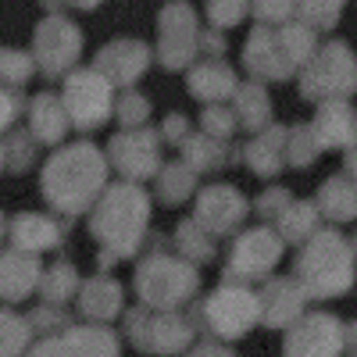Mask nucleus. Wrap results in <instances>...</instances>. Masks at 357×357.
<instances>
[{
    "mask_svg": "<svg viewBox=\"0 0 357 357\" xmlns=\"http://www.w3.org/2000/svg\"><path fill=\"white\" fill-rule=\"evenodd\" d=\"M289 204H293L289 190H282V186L275 190V186H272V190H264V193L254 200V215H257L261 222H268V225H275V222L282 218V211H286Z\"/></svg>",
    "mask_w": 357,
    "mask_h": 357,
    "instance_id": "c9c22d12",
    "label": "nucleus"
},
{
    "mask_svg": "<svg viewBox=\"0 0 357 357\" xmlns=\"http://www.w3.org/2000/svg\"><path fill=\"white\" fill-rule=\"evenodd\" d=\"M47 268L40 264V254L22 250V247H8L4 250V301H25L33 289H40Z\"/></svg>",
    "mask_w": 357,
    "mask_h": 357,
    "instance_id": "412c9836",
    "label": "nucleus"
},
{
    "mask_svg": "<svg viewBox=\"0 0 357 357\" xmlns=\"http://www.w3.org/2000/svg\"><path fill=\"white\" fill-rule=\"evenodd\" d=\"M347 175L354 178V183H357V143H354L350 151H347Z\"/></svg>",
    "mask_w": 357,
    "mask_h": 357,
    "instance_id": "49530a36",
    "label": "nucleus"
},
{
    "mask_svg": "<svg viewBox=\"0 0 357 357\" xmlns=\"http://www.w3.org/2000/svg\"><path fill=\"white\" fill-rule=\"evenodd\" d=\"M247 215H250V200L236 190V186H207V190L197 193L193 218H197L204 229H211L218 240L240 229Z\"/></svg>",
    "mask_w": 357,
    "mask_h": 357,
    "instance_id": "f8f14e48",
    "label": "nucleus"
},
{
    "mask_svg": "<svg viewBox=\"0 0 357 357\" xmlns=\"http://www.w3.org/2000/svg\"><path fill=\"white\" fill-rule=\"evenodd\" d=\"M354 250H357V232H354Z\"/></svg>",
    "mask_w": 357,
    "mask_h": 357,
    "instance_id": "09e8293b",
    "label": "nucleus"
},
{
    "mask_svg": "<svg viewBox=\"0 0 357 357\" xmlns=\"http://www.w3.org/2000/svg\"><path fill=\"white\" fill-rule=\"evenodd\" d=\"M304 97L307 100H343L357 89V65L350 57L347 43L325 47L321 57H314V65L304 72Z\"/></svg>",
    "mask_w": 357,
    "mask_h": 357,
    "instance_id": "1a4fd4ad",
    "label": "nucleus"
},
{
    "mask_svg": "<svg viewBox=\"0 0 357 357\" xmlns=\"http://www.w3.org/2000/svg\"><path fill=\"white\" fill-rule=\"evenodd\" d=\"M236 118H240V126L257 132L264 122H268V97L261 86H240L236 89Z\"/></svg>",
    "mask_w": 357,
    "mask_h": 357,
    "instance_id": "473e14b6",
    "label": "nucleus"
},
{
    "mask_svg": "<svg viewBox=\"0 0 357 357\" xmlns=\"http://www.w3.org/2000/svg\"><path fill=\"white\" fill-rule=\"evenodd\" d=\"M314 204H318L321 218H329L333 225L357 222V183H354L350 175H333V178H325Z\"/></svg>",
    "mask_w": 357,
    "mask_h": 357,
    "instance_id": "393cba45",
    "label": "nucleus"
},
{
    "mask_svg": "<svg viewBox=\"0 0 357 357\" xmlns=\"http://www.w3.org/2000/svg\"><path fill=\"white\" fill-rule=\"evenodd\" d=\"M318 154H321V143L311 126L289 129V168H311Z\"/></svg>",
    "mask_w": 357,
    "mask_h": 357,
    "instance_id": "72a5a7b5",
    "label": "nucleus"
},
{
    "mask_svg": "<svg viewBox=\"0 0 357 357\" xmlns=\"http://www.w3.org/2000/svg\"><path fill=\"white\" fill-rule=\"evenodd\" d=\"M193 193H197V172L186 161H172L165 165V172H158V197L165 204H183Z\"/></svg>",
    "mask_w": 357,
    "mask_h": 357,
    "instance_id": "7c9ffc66",
    "label": "nucleus"
},
{
    "mask_svg": "<svg viewBox=\"0 0 357 357\" xmlns=\"http://www.w3.org/2000/svg\"><path fill=\"white\" fill-rule=\"evenodd\" d=\"M4 100H8V111H4V126L11 129V122H15V114H18V97H15V86H8V93H4Z\"/></svg>",
    "mask_w": 357,
    "mask_h": 357,
    "instance_id": "c03bdc74",
    "label": "nucleus"
},
{
    "mask_svg": "<svg viewBox=\"0 0 357 357\" xmlns=\"http://www.w3.org/2000/svg\"><path fill=\"white\" fill-rule=\"evenodd\" d=\"M172 247L183 254V257H190V261H211L215 250H218V236L211 229H204L197 218H186L183 225L175 229Z\"/></svg>",
    "mask_w": 357,
    "mask_h": 357,
    "instance_id": "c85d7f7f",
    "label": "nucleus"
},
{
    "mask_svg": "<svg viewBox=\"0 0 357 357\" xmlns=\"http://www.w3.org/2000/svg\"><path fill=\"white\" fill-rule=\"evenodd\" d=\"M197 18L190 15V8L175 4L172 11L161 15V61L168 68H183L190 57L197 54Z\"/></svg>",
    "mask_w": 357,
    "mask_h": 357,
    "instance_id": "dca6fc26",
    "label": "nucleus"
},
{
    "mask_svg": "<svg viewBox=\"0 0 357 357\" xmlns=\"http://www.w3.org/2000/svg\"><path fill=\"white\" fill-rule=\"evenodd\" d=\"M161 132H151V129H126V132H118L111 136L107 143V161L111 168H118L126 178H132V183H139V178H151L158 175L161 168V158H158V146H161Z\"/></svg>",
    "mask_w": 357,
    "mask_h": 357,
    "instance_id": "9d476101",
    "label": "nucleus"
},
{
    "mask_svg": "<svg viewBox=\"0 0 357 357\" xmlns=\"http://www.w3.org/2000/svg\"><path fill=\"white\" fill-rule=\"evenodd\" d=\"M197 314H183V311H161V307H151L143 304L136 311L126 314V333L129 340L146 350V354H178L193 343V333H197Z\"/></svg>",
    "mask_w": 357,
    "mask_h": 357,
    "instance_id": "423d86ee",
    "label": "nucleus"
},
{
    "mask_svg": "<svg viewBox=\"0 0 357 357\" xmlns=\"http://www.w3.org/2000/svg\"><path fill=\"white\" fill-rule=\"evenodd\" d=\"M354 254H357L354 243L343 240V232L336 225L318 229L307 243H301L293 275L301 279L311 301H333V296H343L354 286V275H357Z\"/></svg>",
    "mask_w": 357,
    "mask_h": 357,
    "instance_id": "7ed1b4c3",
    "label": "nucleus"
},
{
    "mask_svg": "<svg viewBox=\"0 0 357 357\" xmlns=\"http://www.w3.org/2000/svg\"><path fill=\"white\" fill-rule=\"evenodd\" d=\"M36 354H118L122 350V343H118V336L111 329H104V325H72V329H65L57 340L50 343H36L33 347Z\"/></svg>",
    "mask_w": 357,
    "mask_h": 357,
    "instance_id": "a211bd4d",
    "label": "nucleus"
},
{
    "mask_svg": "<svg viewBox=\"0 0 357 357\" xmlns=\"http://www.w3.org/2000/svg\"><path fill=\"white\" fill-rule=\"evenodd\" d=\"M343 354H357V321H347V343Z\"/></svg>",
    "mask_w": 357,
    "mask_h": 357,
    "instance_id": "a18cd8bd",
    "label": "nucleus"
},
{
    "mask_svg": "<svg viewBox=\"0 0 357 357\" xmlns=\"http://www.w3.org/2000/svg\"><path fill=\"white\" fill-rule=\"evenodd\" d=\"M200 126H204V132H211L218 139H232V132L240 129V118H236V111H229V107H207Z\"/></svg>",
    "mask_w": 357,
    "mask_h": 357,
    "instance_id": "e433bc0d",
    "label": "nucleus"
},
{
    "mask_svg": "<svg viewBox=\"0 0 357 357\" xmlns=\"http://www.w3.org/2000/svg\"><path fill=\"white\" fill-rule=\"evenodd\" d=\"M200 329L222 340H240L261 321V296L250 289V282H232L225 279L204 304H197Z\"/></svg>",
    "mask_w": 357,
    "mask_h": 357,
    "instance_id": "39448f33",
    "label": "nucleus"
},
{
    "mask_svg": "<svg viewBox=\"0 0 357 357\" xmlns=\"http://www.w3.org/2000/svg\"><path fill=\"white\" fill-rule=\"evenodd\" d=\"M79 47H82V36H79V29L68 25V18H47L40 25V33H36V61L43 72L50 75H61L75 65V57H79Z\"/></svg>",
    "mask_w": 357,
    "mask_h": 357,
    "instance_id": "4468645a",
    "label": "nucleus"
},
{
    "mask_svg": "<svg viewBox=\"0 0 357 357\" xmlns=\"http://www.w3.org/2000/svg\"><path fill=\"white\" fill-rule=\"evenodd\" d=\"M111 79L100 68L89 72H72L65 82V107L72 114V126L89 132L100 129L107 122V114L114 111V97H111Z\"/></svg>",
    "mask_w": 357,
    "mask_h": 357,
    "instance_id": "6e6552de",
    "label": "nucleus"
},
{
    "mask_svg": "<svg viewBox=\"0 0 357 357\" xmlns=\"http://www.w3.org/2000/svg\"><path fill=\"white\" fill-rule=\"evenodd\" d=\"M340 8H343V0H301L304 18H307L311 25H321V29H329V25L336 22Z\"/></svg>",
    "mask_w": 357,
    "mask_h": 357,
    "instance_id": "58836bf2",
    "label": "nucleus"
},
{
    "mask_svg": "<svg viewBox=\"0 0 357 357\" xmlns=\"http://www.w3.org/2000/svg\"><path fill=\"white\" fill-rule=\"evenodd\" d=\"M311 129L321 143V151H336V146H347L350 151L357 143V114L343 100H325L321 111L314 114Z\"/></svg>",
    "mask_w": 357,
    "mask_h": 357,
    "instance_id": "4be33fe9",
    "label": "nucleus"
},
{
    "mask_svg": "<svg viewBox=\"0 0 357 357\" xmlns=\"http://www.w3.org/2000/svg\"><path fill=\"white\" fill-rule=\"evenodd\" d=\"M286 250V240L282 232L268 229V222L247 229L236 236V243L229 250V261H225V279L232 282H254V279H268L275 272V264Z\"/></svg>",
    "mask_w": 357,
    "mask_h": 357,
    "instance_id": "0eeeda50",
    "label": "nucleus"
},
{
    "mask_svg": "<svg viewBox=\"0 0 357 357\" xmlns=\"http://www.w3.org/2000/svg\"><path fill=\"white\" fill-rule=\"evenodd\" d=\"M146 65H151V50H146L143 43H136V40H118V43L104 47L100 57H97V68L114 86H132L146 72Z\"/></svg>",
    "mask_w": 357,
    "mask_h": 357,
    "instance_id": "6ab92c4d",
    "label": "nucleus"
},
{
    "mask_svg": "<svg viewBox=\"0 0 357 357\" xmlns=\"http://www.w3.org/2000/svg\"><path fill=\"white\" fill-rule=\"evenodd\" d=\"M146 222H151V200L139 190V183H118L107 186L104 197L93 204V218H89V232L100 240L97 264L111 268L122 257H132L143 243Z\"/></svg>",
    "mask_w": 357,
    "mask_h": 357,
    "instance_id": "f03ea898",
    "label": "nucleus"
},
{
    "mask_svg": "<svg viewBox=\"0 0 357 357\" xmlns=\"http://www.w3.org/2000/svg\"><path fill=\"white\" fill-rule=\"evenodd\" d=\"M190 93L197 100H207V104H215L229 93H236V75L222 65V61H207V65H197L190 72Z\"/></svg>",
    "mask_w": 357,
    "mask_h": 357,
    "instance_id": "bb28decb",
    "label": "nucleus"
},
{
    "mask_svg": "<svg viewBox=\"0 0 357 357\" xmlns=\"http://www.w3.org/2000/svg\"><path fill=\"white\" fill-rule=\"evenodd\" d=\"M158 132H161L165 143H186V136H190V122H186L183 114H172V118H165V126H161Z\"/></svg>",
    "mask_w": 357,
    "mask_h": 357,
    "instance_id": "37998d69",
    "label": "nucleus"
},
{
    "mask_svg": "<svg viewBox=\"0 0 357 357\" xmlns=\"http://www.w3.org/2000/svg\"><path fill=\"white\" fill-rule=\"evenodd\" d=\"M33 72H36L33 57H18V50L4 54V79H8V86H25Z\"/></svg>",
    "mask_w": 357,
    "mask_h": 357,
    "instance_id": "a19ab883",
    "label": "nucleus"
},
{
    "mask_svg": "<svg viewBox=\"0 0 357 357\" xmlns=\"http://www.w3.org/2000/svg\"><path fill=\"white\" fill-rule=\"evenodd\" d=\"M257 296H261V325H268V329H289L311 301L296 275H289V279L268 275L264 286L257 289Z\"/></svg>",
    "mask_w": 357,
    "mask_h": 357,
    "instance_id": "ddd939ff",
    "label": "nucleus"
},
{
    "mask_svg": "<svg viewBox=\"0 0 357 357\" xmlns=\"http://www.w3.org/2000/svg\"><path fill=\"white\" fill-rule=\"evenodd\" d=\"M347 343V321H340L336 314H301L289 325V336L282 343L286 354H343Z\"/></svg>",
    "mask_w": 357,
    "mask_h": 357,
    "instance_id": "9b49d317",
    "label": "nucleus"
},
{
    "mask_svg": "<svg viewBox=\"0 0 357 357\" xmlns=\"http://www.w3.org/2000/svg\"><path fill=\"white\" fill-rule=\"evenodd\" d=\"M247 11H250V0H207V15H211V22L218 29L222 25H236Z\"/></svg>",
    "mask_w": 357,
    "mask_h": 357,
    "instance_id": "4c0bfd02",
    "label": "nucleus"
},
{
    "mask_svg": "<svg viewBox=\"0 0 357 357\" xmlns=\"http://www.w3.org/2000/svg\"><path fill=\"white\" fill-rule=\"evenodd\" d=\"M247 168L261 178H272L279 175L282 168H289V129L282 126H268L264 132H257L250 143H247Z\"/></svg>",
    "mask_w": 357,
    "mask_h": 357,
    "instance_id": "f3484780",
    "label": "nucleus"
},
{
    "mask_svg": "<svg viewBox=\"0 0 357 357\" xmlns=\"http://www.w3.org/2000/svg\"><path fill=\"white\" fill-rule=\"evenodd\" d=\"M8 232V247H22V250H33V254H43V250H57L65 243V232L68 225L61 218H50V215H15L8 218L4 225Z\"/></svg>",
    "mask_w": 357,
    "mask_h": 357,
    "instance_id": "2eb2a0df",
    "label": "nucleus"
},
{
    "mask_svg": "<svg viewBox=\"0 0 357 357\" xmlns=\"http://www.w3.org/2000/svg\"><path fill=\"white\" fill-rule=\"evenodd\" d=\"M4 354H18V350H33L29 347V336H36L33 318H18L11 307L4 311Z\"/></svg>",
    "mask_w": 357,
    "mask_h": 357,
    "instance_id": "f704fd0d",
    "label": "nucleus"
},
{
    "mask_svg": "<svg viewBox=\"0 0 357 357\" xmlns=\"http://www.w3.org/2000/svg\"><path fill=\"white\" fill-rule=\"evenodd\" d=\"M321 222V211H318V204H311V200H293L286 211H282V218L275 222V229L282 232V240L286 243H307L311 236L321 229L318 225Z\"/></svg>",
    "mask_w": 357,
    "mask_h": 357,
    "instance_id": "cd10ccee",
    "label": "nucleus"
},
{
    "mask_svg": "<svg viewBox=\"0 0 357 357\" xmlns=\"http://www.w3.org/2000/svg\"><path fill=\"white\" fill-rule=\"evenodd\" d=\"M107 168H111L107 154H100L93 143H72L43 165L40 190L57 215L75 218L104 197Z\"/></svg>",
    "mask_w": 357,
    "mask_h": 357,
    "instance_id": "f257e3e1",
    "label": "nucleus"
},
{
    "mask_svg": "<svg viewBox=\"0 0 357 357\" xmlns=\"http://www.w3.org/2000/svg\"><path fill=\"white\" fill-rule=\"evenodd\" d=\"M36 151H40V139L33 132H8V139H4V172L8 175L29 172L33 161H36Z\"/></svg>",
    "mask_w": 357,
    "mask_h": 357,
    "instance_id": "2f4dec72",
    "label": "nucleus"
},
{
    "mask_svg": "<svg viewBox=\"0 0 357 357\" xmlns=\"http://www.w3.org/2000/svg\"><path fill=\"white\" fill-rule=\"evenodd\" d=\"M183 146H186V165L193 172H218V168H229L236 161L232 139H218L211 132H200V136L186 139Z\"/></svg>",
    "mask_w": 357,
    "mask_h": 357,
    "instance_id": "a878e982",
    "label": "nucleus"
},
{
    "mask_svg": "<svg viewBox=\"0 0 357 357\" xmlns=\"http://www.w3.org/2000/svg\"><path fill=\"white\" fill-rule=\"evenodd\" d=\"M146 118H151V104H146V97L126 93L122 104H118V122H122L126 129H132V126H143Z\"/></svg>",
    "mask_w": 357,
    "mask_h": 357,
    "instance_id": "ea45409f",
    "label": "nucleus"
},
{
    "mask_svg": "<svg viewBox=\"0 0 357 357\" xmlns=\"http://www.w3.org/2000/svg\"><path fill=\"white\" fill-rule=\"evenodd\" d=\"M250 8H254V15L261 18V22H282L286 15H289V8H293V0H250Z\"/></svg>",
    "mask_w": 357,
    "mask_h": 357,
    "instance_id": "79ce46f5",
    "label": "nucleus"
},
{
    "mask_svg": "<svg viewBox=\"0 0 357 357\" xmlns=\"http://www.w3.org/2000/svg\"><path fill=\"white\" fill-rule=\"evenodd\" d=\"M79 289H82V279H79V272H75L68 261L50 264L47 272H43V282H40L43 301H47V304H61V307H65L68 301H75Z\"/></svg>",
    "mask_w": 357,
    "mask_h": 357,
    "instance_id": "c756f323",
    "label": "nucleus"
},
{
    "mask_svg": "<svg viewBox=\"0 0 357 357\" xmlns=\"http://www.w3.org/2000/svg\"><path fill=\"white\" fill-rule=\"evenodd\" d=\"M68 129H72V114L65 107V97L40 93L29 104V132L40 143H61L68 136Z\"/></svg>",
    "mask_w": 357,
    "mask_h": 357,
    "instance_id": "5701e85b",
    "label": "nucleus"
},
{
    "mask_svg": "<svg viewBox=\"0 0 357 357\" xmlns=\"http://www.w3.org/2000/svg\"><path fill=\"white\" fill-rule=\"evenodd\" d=\"M136 293L143 304L161 307V311H175L186 307L197 289H200V275L190 257H183L178 250H165V243H158L154 250H146L136 264Z\"/></svg>",
    "mask_w": 357,
    "mask_h": 357,
    "instance_id": "20e7f679",
    "label": "nucleus"
},
{
    "mask_svg": "<svg viewBox=\"0 0 357 357\" xmlns=\"http://www.w3.org/2000/svg\"><path fill=\"white\" fill-rule=\"evenodd\" d=\"M68 4H79V8H93V4H100V0H68Z\"/></svg>",
    "mask_w": 357,
    "mask_h": 357,
    "instance_id": "de8ad7c7",
    "label": "nucleus"
},
{
    "mask_svg": "<svg viewBox=\"0 0 357 357\" xmlns=\"http://www.w3.org/2000/svg\"><path fill=\"white\" fill-rule=\"evenodd\" d=\"M79 311L89 321H111L122 314V286H118L111 275H93V279H82L79 289Z\"/></svg>",
    "mask_w": 357,
    "mask_h": 357,
    "instance_id": "b1692460",
    "label": "nucleus"
},
{
    "mask_svg": "<svg viewBox=\"0 0 357 357\" xmlns=\"http://www.w3.org/2000/svg\"><path fill=\"white\" fill-rule=\"evenodd\" d=\"M243 61H247L254 79H279L282 82L293 68V57L279 47V36H272L268 29H257V33L247 40Z\"/></svg>",
    "mask_w": 357,
    "mask_h": 357,
    "instance_id": "aec40b11",
    "label": "nucleus"
}]
</instances>
